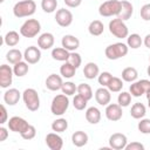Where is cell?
<instances>
[{"instance_id": "obj_35", "label": "cell", "mask_w": 150, "mask_h": 150, "mask_svg": "<svg viewBox=\"0 0 150 150\" xmlns=\"http://www.w3.org/2000/svg\"><path fill=\"white\" fill-rule=\"evenodd\" d=\"M107 88L110 90V93H120L123 88V80H121L120 77L112 76L110 82L108 83Z\"/></svg>"}, {"instance_id": "obj_37", "label": "cell", "mask_w": 150, "mask_h": 150, "mask_svg": "<svg viewBox=\"0 0 150 150\" xmlns=\"http://www.w3.org/2000/svg\"><path fill=\"white\" fill-rule=\"evenodd\" d=\"M87 103H88V100L84 98L83 96H81L80 94L75 95L73 98V105L76 110H84L87 107Z\"/></svg>"}, {"instance_id": "obj_23", "label": "cell", "mask_w": 150, "mask_h": 150, "mask_svg": "<svg viewBox=\"0 0 150 150\" xmlns=\"http://www.w3.org/2000/svg\"><path fill=\"white\" fill-rule=\"evenodd\" d=\"M71 143L77 146V148H82L88 143V135L87 132L82 131V130H77L71 135Z\"/></svg>"}, {"instance_id": "obj_40", "label": "cell", "mask_w": 150, "mask_h": 150, "mask_svg": "<svg viewBox=\"0 0 150 150\" xmlns=\"http://www.w3.org/2000/svg\"><path fill=\"white\" fill-rule=\"evenodd\" d=\"M57 7V0H41V8L46 13L55 12Z\"/></svg>"}, {"instance_id": "obj_38", "label": "cell", "mask_w": 150, "mask_h": 150, "mask_svg": "<svg viewBox=\"0 0 150 150\" xmlns=\"http://www.w3.org/2000/svg\"><path fill=\"white\" fill-rule=\"evenodd\" d=\"M62 93L67 96H71L75 94V91H77V86L71 82V81H67V82H63L62 84V88H61Z\"/></svg>"}, {"instance_id": "obj_20", "label": "cell", "mask_w": 150, "mask_h": 150, "mask_svg": "<svg viewBox=\"0 0 150 150\" xmlns=\"http://www.w3.org/2000/svg\"><path fill=\"white\" fill-rule=\"evenodd\" d=\"M21 97V93L15 88H9L4 94V102L8 105H15Z\"/></svg>"}, {"instance_id": "obj_44", "label": "cell", "mask_w": 150, "mask_h": 150, "mask_svg": "<svg viewBox=\"0 0 150 150\" xmlns=\"http://www.w3.org/2000/svg\"><path fill=\"white\" fill-rule=\"evenodd\" d=\"M111 77H112V75H111L109 71H102V73H100V75L97 76V81H98V83H100L102 87H107L108 83L110 82Z\"/></svg>"}, {"instance_id": "obj_49", "label": "cell", "mask_w": 150, "mask_h": 150, "mask_svg": "<svg viewBox=\"0 0 150 150\" xmlns=\"http://www.w3.org/2000/svg\"><path fill=\"white\" fill-rule=\"evenodd\" d=\"M8 137V130L5 127H0V142L6 141Z\"/></svg>"}, {"instance_id": "obj_9", "label": "cell", "mask_w": 150, "mask_h": 150, "mask_svg": "<svg viewBox=\"0 0 150 150\" xmlns=\"http://www.w3.org/2000/svg\"><path fill=\"white\" fill-rule=\"evenodd\" d=\"M73 13L69 9L66 8H60L55 13V21L60 27H68L73 22Z\"/></svg>"}, {"instance_id": "obj_46", "label": "cell", "mask_w": 150, "mask_h": 150, "mask_svg": "<svg viewBox=\"0 0 150 150\" xmlns=\"http://www.w3.org/2000/svg\"><path fill=\"white\" fill-rule=\"evenodd\" d=\"M125 150H144V145L139 142H131L127 144Z\"/></svg>"}, {"instance_id": "obj_22", "label": "cell", "mask_w": 150, "mask_h": 150, "mask_svg": "<svg viewBox=\"0 0 150 150\" xmlns=\"http://www.w3.org/2000/svg\"><path fill=\"white\" fill-rule=\"evenodd\" d=\"M83 75L88 80H94L100 75V68L95 62H88L83 68Z\"/></svg>"}, {"instance_id": "obj_50", "label": "cell", "mask_w": 150, "mask_h": 150, "mask_svg": "<svg viewBox=\"0 0 150 150\" xmlns=\"http://www.w3.org/2000/svg\"><path fill=\"white\" fill-rule=\"evenodd\" d=\"M143 43H144V46H145L146 48L150 49V34H146V35H145V38H144V40H143Z\"/></svg>"}, {"instance_id": "obj_30", "label": "cell", "mask_w": 150, "mask_h": 150, "mask_svg": "<svg viewBox=\"0 0 150 150\" xmlns=\"http://www.w3.org/2000/svg\"><path fill=\"white\" fill-rule=\"evenodd\" d=\"M19 41H20V35H19V33L15 32V30H9V32H7L6 35L4 36V42H5V45H7V46H9V47L16 46V45L19 43Z\"/></svg>"}, {"instance_id": "obj_51", "label": "cell", "mask_w": 150, "mask_h": 150, "mask_svg": "<svg viewBox=\"0 0 150 150\" xmlns=\"http://www.w3.org/2000/svg\"><path fill=\"white\" fill-rule=\"evenodd\" d=\"M145 95H146V98H150V88L148 89V91L145 93Z\"/></svg>"}, {"instance_id": "obj_25", "label": "cell", "mask_w": 150, "mask_h": 150, "mask_svg": "<svg viewBox=\"0 0 150 150\" xmlns=\"http://www.w3.org/2000/svg\"><path fill=\"white\" fill-rule=\"evenodd\" d=\"M146 114V108L143 103H139V102H136L132 104L131 107V110H130V115L132 118L135 120H141L145 116Z\"/></svg>"}, {"instance_id": "obj_3", "label": "cell", "mask_w": 150, "mask_h": 150, "mask_svg": "<svg viewBox=\"0 0 150 150\" xmlns=\"http://www.w3.org/2000/svg\"><path fill=\"white\" fill-rule=\"evenodd\" d=\"M68 107H69L68 96L62 93V94L54 96V98L50 103V111L55 116H62L67 111Z\"/></svg>"}, {"instance_id": "obj_43", "label": "cell", "mask_w": 150, "mask_h": 150, "mask_svg": "<svg viewBox=\"0 0 150 150\" xmlns=\"http://www.w3.org/2000/svg\"><path fill=\"white\" fill-rule=\"evenodd\" d=\"M68 62H69V63H71L74 67L79 68V67L81 66V63H82L81 55H80L79 53H76V52H70L69 57H68Z\"/></svg>"}, {"instance_id": "obj_6", "label": "cell", "mask_w": 150, "mask_h": 150, "mask_svg": "<svg viewBox=\"0 0 150 150\" xmlns=\"http://www.w3.org/2000/svg\"><path fill=\"white\" fill-rule=\"evenodd\" d=\"M40 30H41V23L36 19H28L20 27V34L28 39L35 38L40 33Z\"/></svg>"}, {"instance_id": "obj_27", "label": "cell", "mask_w": 150, "mask_h": 150, "mask_svg": "<svg viewBox=\"0 0 150 150\" xmlns=\"http://www.w3.org/2000/svg\"><path fill=\"white\" fill-rule=\"evenodd\" d=\"M104 30V25L100 20H94L88 26V32L93 36H100Z\"/></svg>"}, {"instance_id": "obj_29", "label": "cell", "mask_w": 150, "mask_h": 150, "mask_svg": "<svg viewBox=\"0 0 150 150\" xmlns=\"http://www.w3.org/2000/svg\"><path fill=\"white\" fill-rule=\"evenodd\" d=\"M76 67H74L71 63H69L68 61H66L61 67H60V74L62 77H66V79H71L75 73H76Z\"/></svg>"}, {"instance_id": "obj_36", "label": "cell", "mask_w": 150, "mask_h": 150, "mask_svg": "<svg viewBox=\"0 0 150 150\" xmlns=\"http://www.w3.org/2000/svg\"><path fill=\"white\" fill-rule=\"evenodd\" d=\"M77 94H80L81 96H83L84 98H87L88 101L93 98V89L89 84L87 83H80L77 86Z\"/></svg>"}, {"instance_id": "obj_5", "label": "cell", "mask_w": 150, "mask_h": 150, "mask_svg": "<svg viewBox=\"0 0 150 150\" xmlns=\"http://www.w3.org/2000/svg\"><path fill=\"white\" fill-rule=\"evenodd\" d=\"M22 100L26 108L30 111H36L40 108V97L34 88H27L22 93Z\"/></svg>"}, {"instance_id": "obj_54", "label": "cell", "mask_w": 150, "mask_h": 150, "mask_svg": "<svg viewBox=\"0 0 150 150\" xmlns=\"http://www.w3.org/2000/svg\"><path fill=\"white\" fill-rule=\"evenodd\" d=\"M4 1H5V0H0V2H4Z\"/></svg>"}, {"instance_id": "obj_45", "label": "cell", "mask_w": 150, "mask_h": 150, "mask_svg": "<svg viewBox=\"0 0 150 150\" xmlns=\"http://www.w3.org/2000/svg\"><path fill=\"white\" fill-rule=\"evenodd\" d=\"M139 14H141V18H142L144 21H150V4L143 5V6L141 7Z\"/></svg>"}, {"instance_id": "obj_53", "label": "cell", "mask_w": 150, "mask_h": 150, "mask_svg": "<svg viewBox=\"0 0 150 150\" xmlns=\"http://www.w3.org/2000/svg\"><path fill=\"white\" fill-rule=\"evenodd\" d=\"M148 107H149V109H150V98H148Z\"/></svg>"}, {"instance_id": "obj_18", "label": "cell", "mask_w": 150, "mask_h": 150, "mask_svg": "<svg viewBox=\"0 0 150 150\" xmlns=\"http://www.w3.org/2000/svg\"><path fill=\"white\" fill-rule=\"evenodd\" d=\"M54 42H55V39H54V35L52 33H42L39 38H38V46L40 49H50L53 46H54Z\"/></svg>"}, {"instance_id": "obj_48", "label": "cell", "mask_w": 150, "mask_h": 150, "mask_svg": "<svg viewBox=\"0 0 150 150\" xmlns=\"http://www.w3.org/2000/svg\"><path fill=\"white\" fill-rule=\"evenodd\" d=\"M63 2L66 4L67 7L70 8H76L82 4V0H63Z\"/></svg>"}, {"instance_id": "obj_16", "label": "cell", "mask_w": 150, "mask_h": 150, "mask_svg": "<svg viewBox=\"0 0 150 150\" xmlns=\"http://www.w3.org/2000/svg\"><path fill=\"white\" fill-rule=\"evenodd\" d=\"M95 100L100 105H108L111 100L110 90L105 87H101L95 91Z\"/></svg>"}, {"instance_id": "obj_52", "label": "cell", "mask_w": 150, "mask_h": 150, "mask_svg": "<svg viewBox=\"0 0 150 150\" xmlns=\"http://www.w3.org/2000/svg\"><path fill=\"white\" fill-rule=\"evenodd\" d=\"M146 73H148V75L150 76V64L148 66V69H146Z\"/></svg>"}, {"instance_id": "obj_28", "label": "cell", "mask_w": 150, "mask_h": 150, "mask_svg": "<svg viewBox=\"0 0 150 150\" xmlns=\"http://www.w3.org/2000/svg\"><path fill=\"white\" fill-rule=\"evenodd\" d=\"M137 76H138V73L134 67H127L122 70V80L125 82L132 83L137 80Z\"/></svg>"}, {"instance_id": "obj_7", "label": "cell", "mask_w": 150, "mask_h": 150, "mask_svg": "<svg viewBox=\"0 0 150 150\" xmlns=\"http://www.w3.org/2000/svg\"><path fill=\"white\" fill-rule=\"evenodd\" d=\"M109 32L117 39H124V38H128V35H129L128 26L120 18L112 19L109 22Z\"/></svg>"}, {"instance_id": "obj_13", "label": "cell", "mask_w": 150, "mask_h": 150, "mask_svg": "<svg viewBox=\"0 0 150 150\" xmlns=\"http://www.w3.org/2000/svg\"><path fill=\"white\" fill-rule=\"evenodd\" d=\"M105 117L109 121L116 122L120 121L123 116V111H122V107L118 103H109L105 108Z\"/></svg>"}, {"instance_id": "obj_33", "label": "cell", "mask_w": 150, "mask_h": 150, "mask_svg": "<svg viewBox=\"0 0 150 150\" xmlns=\"http://www.w3.org/2000/svg\"><path fill=\"white\" fill-rule=\"evenodd\" d=\"M28 64H29V63L26 62V61H20V62H18V63H15L14 67H13L14 75L18 76V77H22V76H25V75L28 73V70H29Z\"/></svg>"}, {"instance_id": "obj_24", "label": "cell", "mask_w": 150, "mask_h": 150, "mask_svg": "<svg viewBox=\"0 0 150 150\" xmlns=\"http://www.w3.org/2000/svg\"><path fill=\"white\" fill-rule=\"evenodd\" d=\"M86 120L90 124H97L101 121V111L96 107H89L86 110Z\"/></svg>"}, {"instance_id": "obj_21", "label": "cell", "mask_w": 150, "mask_h": 150, "mask_svg": "<svg viewBox=\"0 0 150 150\" xmlns=\"http://www.w3.org/2000/svg\"><path fill=\"white\" fill-rule=\"evenodd\" d=\"M134 13V6L130 1H127V0H122L121 1V12L118 14L117 18H120L121 20L125 21V20H129L131 18Z\"/></svg>"}, {"instance_id": "obj_8", "label": "cell", "mask_w": 150, "mask_h": 150, "mask_svg": "<svg viewBox=\"0 0 150 150\" xmlns=\"http://www.w3.org/2000/svg\"><path fill=\"white\" fill-rule=\"evenodd\" d=\"M149 88H150V81L149 80H139V81H135L130 84L129 91H130L131 96L139 97L143 94H145Z\"/></svg>"}, {"instance_id": "obj_39", "label": "cell", "mask_w": 150, "mask_h": 150, "mask_svg": "<svg viewBox=\"0 0 150 150\" xmlns=\"http://www.w3.org/2000/svg\"><path fill=\"white\" fill-rule=\"evenodd\" d=\"M117 103L124 108V107H128L130 103H131V94L128 93V91H121L117 96Z\"/></svg>"}, {"instance_id": "obj_41", "label": "cell", "mask_w": 150, "mask_h": 150, "mask_svg": "<svg viewBox=\"0 0 150 150\" xmlns=\"http://www.w3.org/2000/svg\"><path fill=\"white\" fill-rule=\"evenodd\" d=\"M137 128L141 134L149 135L150 134V118H144V117L141 118V121L137 124Z\"/></svg>"}, {"instance_id": "obj_14", "label": "cell", "mask_w": 150, "mask_h": 150, "mask_svg": "<svg viewBox=\"0 0 150 150\" xmlns=\"http://www.w3.org/2000/svg\"><path fill=\"white\" fill-rule=\"evenodd\" d=\"M23 59L29 64H35L41 60V50L39 47L29 46L23 52Z\"/></svg>"}, {"instance_id": "obj_32", "label": "cell", "mask_w": 150, "mask_h": 150, "mask_svg": "<svg viewBox=\"0 0 150 150\" xmlns=\"http://www.w3.org/2000/svg\"><path fill=\"white\" fill-rule=\"evenodd\" d=\"M142 43H143V40H142L141 35L137 34V33L130 34V35H128V38H127V45H128V47L131 48V49H137V48H139V47L142 46Z\"/></svg>"}, {"instance_id": "obj_34", "label": "cell", "mask_w": 150, "mask_h": 150, "mask_svg": "<svg viewBox=\"0 0 150 150\" xmlns=\"http://www.w3.org/2000/svg\"><path fill=\"white\" fill-rule=\"evenodd\" d=\"M68 129V121L66 118H57L55 121H53L52 123V130L60 134V132H63Z\"/></svg>"}, {"instance_id": "obj_2", "label": "cell", "mask_w": 150, "mask_h": 150, "mask_svg": "<svg viewBox=\"0 0 150 150\" xmlns=\"http://www.w3.org/2000/svg\"><path fill=\"white\" fill-rule=\"evenodd\" d=\"M128 52H129V47L127 43L116 42V43L109 45L105 48L104 54H105L108 60H118V59L125 56L128 54Z\"/></svg>"}, {"instance_id": "obj_17", "label": "cell", "mask_w": 150, "mask_h": 150, "mask_svg": "<svg viewBox=\"0 0 150 150\" xmlns=\"http://www.w3.org/2000/svg\"><path fill=\"white\" fill-rule=\"evenodd\" d=\"M62 84H63L62 76H60L57 74H50L46 79V87L50 91H57V90H60L62 88Z\"/></svg>"}, {"instance_id": "obj_31", "label": "cell", "mask_w": 150, "mask_h": 150, "mask_svg": "<svg viewBox=\"0 0 150 150\" xmlns=\"http://www.w3.org/2000/svg\"><path fill=\"white\" fill-rule=\"evenodd\" d=\"M22 57H23V54L19 49H16V48L9 49L7 52V54H6V60L9 63H12V64H15V63L22 61Z\"/></svg>"}, {"instance_id": "obj_26", "label": "cell", "mask_w": 150, "mask_h": 150, "mask_svg": "<svg viewBox=\"0 0 150 150\" xmlns=\"http://www.w3.org/2000/svg\"><path fill=\"white\" fill-rule=\"evenodd\" d=\"M69 54H70V52L67 50V49L63 48V47H55V48H53V50H52V57H53L54 60L61 61V62L68 61Z\"/></svg>"}, {"instance_id": "obj_55", "label": "cell", "mask_w": 150, "mask_h": 150, "mask_svg": "<svg viewBox=\"0 0 150 150\" xmlns=\"http://www.w3.org/2000/svg\"><path fill=\"white\" fill-rule=\"evenodd\" d=\"M149 62H150V55H149Z\"/></svg>"}, {"instance_id": "obj_19", "label": "cell", "mask_w": 150, "mask_h": 150, "mask_svg": "<svg viewBox=\"0 0 150 150\" xmlns=\"http://www.w3.org/2000/svg\"><path fill=\"white\" fill-rule=\"evenodd\" d=\"M61 45H62V47L66 48L67 50H69V52H75V50L80 47V40H79L76 36L71 35V34H67V35H64V36L62 38Z\"/></svg>"}, {"instance_id": "obj_42", "label": "cell", "mask_w": 150, "mask_h": 150, "mask_svg": "<svg viewBox=\"0 0 150 150\" xmlns=\"http://www.w3.org/2000/svg\"><path fill=\"white\" fill-rule=\"evenodd\" d=\"M20 135H21V137H22L23 139H26V141L33 139V138L35 137V135H36V129H35V127H34V125L29 124V125H28V128H27L23 132H21Z\"/></svg>"}, {"instance_id": "obj_12", "label": "cell", "mask_w": 150, "mask_h": 150, "mask_svg": "<svg viewBox=\"0 0 150 150\" xmlns=\"http://www.w3.org/2000/svg\"><path fill=\"white\" fill-rule=\"evenodd\" d=\"M13 69L7 64L0 66V87L1 88H8L13 82Z\"/></svg>"}, {"instance_id": "obj_15", "label": "cell", "mask_w": 150, "mask_h": 150, "mask_svg": "<svg viewBox=\"0 0 150 150\" xmlns=\"http://www.w3.org/2000/svg\"><path fill=\"white\" fill-rule=\"evenodd\" d=\"M46 144L50 150H61L63 146V139L57 132H49L46 136Z\"/></svg>"}, {"instance_id": "obj_4", "label": "cell", "mask_w": 150, "mask_h": 150, "mask_svg": "<svg viewBox=\"0 0 150 150\" xmlns=\"http://www.w3.org/2000/svg\"><path fill=\"white\" fill-rule=\"evenodd\" d=\"M121 12V0H108L100 5L98 13L101 16L109 18V16H118Z\"/></svg>"}, {"instance_id": "obj_10", "label": "cell", "mask_w": 150, "mask_h": 150, "mask_svg": "<svg viewBox=\"0 0 150 150\" xmlns=\"http://www.w3.org/2000/svg\"><path fill=\"white\" fill-rule=\"evenodd\" d=\"M7 124H8V129L11 131L19 132V134L23 132L28 128V125H29V123L25 118H22L20 116H13V117H11L9 121L7 122Z\"/></svg>"}, {"instance_id": "obj_11", "label": "cell", "mask_w": 150, "mask_h": 150, "mask_svg": "<svg viewBox=\"0 0 150 150\" xmlns=\"http://www.w3.org/2000/svg\"><path fill=\"white\" fill-rule=\"evenodd\" d=\"M128 144V138L122 132H115L109 137V146L114 150H123Z\"/></svg>"}, {"instance_id": "obj_47", "label": "cell", "mask_w": 150, "mask_h": 150, "mask_svg": "<svg viewBox=\"0 0 150 150\" xmlns=\"http://www.w3.org/2000/svg\"><path fill=\"white\" fill-rule=\"evenodd\" d=\"M0 114H1V117H0V124H4L7 122V109L5 107V104H1L0 105Z\"/></svg>"}, {"instance_id": "obj_1", "label": "cell", "mask_w": 150, "mask_h": 150, "mask_svg": "<svg viewBox=\"0 0 150 150\" xmlns=\"http://www.w3.org/2000/svg\"><path fill=\"white\" fill-rule=\"evenodd\" d=\"M36 11V4L33 0H21L18 1L13 7V14L16 18L30 16Z\"/></svg>"}]
</instances>
